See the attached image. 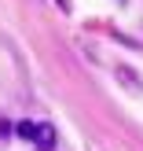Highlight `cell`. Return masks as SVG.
Wrapping results in <instances>:
<instances>
[{
    "instance_id": "obj_4",
    "label": "cell",
    "mask_w": 143,
    "mask_h": 151,
    "mask_svg": "<svg viewBox=\"0 0 143 151\" xmlns=\"http://www.w3.org/2000/svg\"><path fill=\"white\" fill-rule=\"evenodd\" d=\"M0 137H4V140L11 137V125H7V122H0Z\"/></svg>"
},
{
    "instance_id": "obj_2",
    "label": "cell",
    "mask_w": 143,
    "mask_h": 151,
    "mask_svg": "<svg viewBox=\"0 0 143 151\" xmlns=\"http://www.w3.org/2000/svg\"><path fill=\"white\" fill-rule=\"evenodd\" d=\"M117 81H125V85H129L132 92H139V88H143V85H139V78L129 70V66H117Z\"/></svg>"
},
{
    "instance_id": "obj_3",
    "label": "cell",
    "mask_w": 143,
    "mask_h": 151,
    "mask_svg": "<svg viewBox=\"0 0 143 151\" xmlns=\"http://www.w3.org/2000/svg\"><path fill=\"white\" fill-rule=\"evenodd\" d=\"M15 133H18L22 140H33V137H37V122H18V125H15Z\"/></svg>"
},
{
    "instance_id": "obj_1",
    "label": "cell",
    "mask_w": 143,
    "mask_h": 151,
    "mask_svg": "<svg viewBox=\"0 0 143 151\" xmlns=\"http://www.w3.org/2000/svg\"><path fill=\"white\" fill-rule=\"evenodd\" d=\"M33 144L41 147V151H55V125L37 122V137H33Z\"/></svg>"
}]
</instances>
